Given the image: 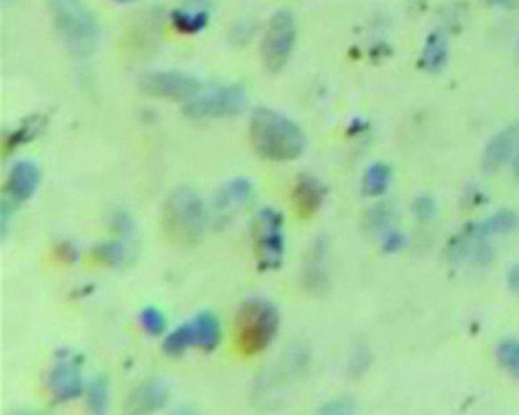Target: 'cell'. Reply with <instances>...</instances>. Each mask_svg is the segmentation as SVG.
Segmentation results:
<instances>
[{
    "instance_id": "7",
    "label": "cell",
    "mask_w": 519,
    "mask_h": 415,
    "mask_svg": "<svg viewBox=\"0 0 519 415\" xmlns=\"http://www.w3.org/2000/svg\"><path fill=\"white\" fill-rule=\"evenodd\" d=\"M294 43H297V20H294L292 12L281 9L270 18L266 36H263L261 56L266 69L270 73H279L283 69L292 56Z\"/></svg>"
},
{
    "instance_id": "35",
    "label": "cell",
    "mask_w": 519,
    "mask_h": 415,
    "mask_svg": "<svg viewBox=\"0 0 519 415\" xmlns=\"http://www.w3.org/2000/svg\"><path fill=\"white\" fill-rule=\"evenodd\" d=\"M513 172L519 177V146H517L515 155H513Z\"/></svg>"
},
{
    "instance_id": "23",
    "label": "cell",
    "mask_w": 519,
    "mask_h": 415,
    "mask_svg": "<svg viewBox=\"0 0 519 415\" xmlns=\"http://www.w3.org/2000/svg\"><path fill=\"white\" fill-rule=\"evenodd\" d=\"M395 219V208L394 204L389 202H382V204H376V206H371L370 210L365 212V227L371 232H385L389 230L391 223H394Z\"/></svg>"
},
{
    "instance_id": "6",
    "label": "cell",
    "mask_w": 519,
    "mask_h": 415,
    "mask_svg": "<svg viewBox=\"0 0 519 415\" xmlns=\"http://www.w3.org/2000/svg\"><path fill=\"white\" fill-rule=\"evenodd\" d=\"M245 104H248V95L244 86H215L190 98L184 104V116L190 120H221V117L239 116Z\"/></svg>"
},
{
    "instance_id": "14",
    "label": "cell",
    "mask_w": 519,
    "mask_h": 415,
    "mask_svg": "<svg viewBox=\"0 0 519 415\" xmlns=\"http://www.w3.org/2000/svg\"><path fill=\"white\" fill-rule=\"evenodd\" d=\"M325 202V186L314 175H300L292 190V206L300 219H309Z\"/></svg>"
},
{
    "instance_id": "22",
    "label": "cell",
    "mask_w": 519,
    "mask_h": 415,
    "mask_svg": "<svg viewBox=\"0 0 519 415\" xmlns=\"http://www.w3.org/2000/svg\"><path fill=\"white\" fill-rule=\"evenodd\" d=\"M108 403H111V387H108L107 378H91V382L86 385V407L93 413L102 415L108 411Z\"/></svg>"
},
{
    "instance_id": "32",
    "label": "cell",
    "mask_w": 519,
    "mask_h": 415,
    "mask_svg": "<svg viewBox=\"0 0 519 415\" xmlns=\"http://www.w3.org/2000/svg\"><path fill=\"white\" fill-rule=\"evenodd\" d=\"M56 254H58V257H60L65 263H76V261H77V257H80V252H77V248H76L74 243H69V241H65V243L58 245Z\"/></svg>"
},
{
    "instance_id": "8",
    "label": "cell",
    "mask_w": 519,
    "mask_h": 415,
    "mask_svg": "<svg viewBox=\"0 0 519 415\" xmlns=\"http://www.w3.org/2000/svg\"><path fill=\"white\" fill-rule=\"evenodd\" d=\"M140 89L150 98L162 100H184L188 102L197 93H202V82L190 73L181 71H153L142 76Z\"/></svg>"
},
{
    "instance_id": "27",
    "label": "cell",
    "mask_w": 519,
    "mask_h": 415,
    "mask_svg": "<svg viewBox=\"0 0 519 415\" xmlns=\"http://www.w3.org/2000/svg\"><path fill=\"white\" fill-rule=\"evenodd\" d=\"M380 248H382V252H385V254H398L400 250L407 248V235H403L400 230H394V227H389V230L382 232Z\"/></svg>"
},
{
    "instance_id": "11",
    "label": "cell",
    "mask_w": 519,
    "mask_h": 415,
    "mask_svg": "<svg viewBox=\"0 0 519 415\" xmlns=\"http://www.w3.org/2000/svg\"><path fill=\"white\" fill-rule=\"evenodd\" d=\"M327 254H330V245H327L325 236H318L312 241L305 257L303 275L300 283L309 294H325L330 287V275H327Z\"/></svg>"
},
{
    "instance_id": "21",
    "label": "cell",
    "mask_w": 519,
    "mask_h": 415,
    "mask_svg": "<svg viewBox=\"0 0 519 415\" xmlns=\"http://www.w3.org/2000/svg\"><path fill=\"white\" fill-rule=\"evenodd\" d=\"M164 354L171 355V358H180L184 355L190 347H197V331H195V323H184V325L177 327L175 331L164 339Z\"/></svg>"
},
{
    "instance_id": "24",
    "label": "cell",
    "mask_w": 519,
    "mask_h": 415,
    "mask_svg": "<svg viewBox=\"0 0 519 415\" xmlns=\"http://www.w3.org/2000/svg\"><path fill=\"white\" fill-rule=\"evenodd\" d=\"M495 355H498V363L502 364L504 371L519 380V340H502Z\"/></svg>"
},
{
    "instance_id": "5",
    "label": "cell",
    "mask_w": 519,
    "mask_h": 415,
    "mask_svg": "<svg viewBox=\"0 0 519 415\" xmlns=\"http://www.w3.org/2000/svg\"><path fill=\"white\" fill-rule=\"evenodd\" d=\"M252 239L257 266L261 272L279 270L285 257L283 214L275 208H263L254 214Z\"/></svg>"
},
{
    "instance_id": "30",
    "label": "cell",
    "mask_w": 519,
    "mask_h": 415,
    "mask_svg": "<svg viewBox=\"0 0 519 415\" xmlns=\"http://www.w3.org/2000/svg\"><path fill=\"white\" fill-rule=\"evenodd\" d=\"M354 411H356V403L352 398H345V395L343 398L330 400V403L321 407L323 415H349Z\"/></svg>"
},
{
    "instance_id": "19",
    "label": "cell",
    "mask_w": 519,
    "mask_h": 415,
    "mask_svg": "<svg viewBox=\"0 0 519 415\" xmlns=\"http://www.w3.org/2000/svg\"><path fill=\"white\" fill-rule=\"evenodd\" d=\"M197 331V347L204 351H215L221 343V321L215 312H199L193 318Z\"/></svg>"
},
{
    "instance_id": "2",
    "label": "cell",
    "mask_w": 519,
    "mask_h": 415,
    "mask_svg": "<svg viewBox=\"0 0 519 415\" xmlns=\"http://www.w3.org/2000/svg\"><path fill=\"white\" fill-rule=\"evenodd\" d=\"M206 208L197 190L190 186H177L164 204V232L168 241L180 248L199 243L206 230Z\"/></svg>"
},
{
    "instance_id": "36",
    "label": "cell",
    "mask_w": 519,
    "mask_h": 415,
    "mask_svg": "<svg viewBox=\"0 0 519 415\" xmlns=\"http://www.w3.org/2000/svg\"><path fill=\"white\" fill-rule=\"evenodd\" d=\"M116 3H135V0H116Z\"/></svg>"
},
{
    "instance_id": "18",
    "label": "cell",
    "mask_w": 519,
    "mask_h": 415,
    "mask_svg": "<svg viewBox=\"0 0 519 415\" xmlns=\"http://www.w3.org/2000/svg\"><path fill=\"white\" fill-rule=\"evenodd\" d=\"M208 20H211L208 7H195V4H184L171 13L172 27L181 34H199L206 29Z\"/></svg>"
},
{
    "instance_id": "34",
    "label": "cell",
    "mask_w": 519,
    "mask_h": 415,
    "mask_svg": "<svg viewBox=\"0 0 519 415\" xmlns=\"http://www.w3.org/2000/svg\"><path fill=\"white\" fill-rule=\"evenodd\" d=\"M491 3H493V4H499V7L511 9V7H517L519 0H491Z\"/></svg>"
},
{
    "instance_id": "3",
    "label": "cell",
    "mask_w": 519,
    "mask_h": 415,
    "mask_svg": "<svg viewBox=\"0 0 519 415\" xmlns=\"http://www.w3.org/2000/svg\"><path fill=\"white\" fill-rule=\"evenodd\" d=\"M53 27L62 44L77 58H89L100 40L98 18L82 0H52Z\"/></svg>"
},
{
    "instance_id": "29",
    "label": "cell",
    "mask_w": 519,
    "mask_h": 415,
    "mask_svg": "<svg viewBox=\"0 0 519 415\" xmlns=\"http://www.w3.org/2000/svg\"><path fill=\"white\" fill-rule=\"evenodd\" d=\"M413 217L418 219V221H422V223H429L431 219L435 217V202H434V197L431 195H420V197L413 202Z\"/></svg>"
},
{
    "instance_id": "33",
    "label": "cell",
    "mask_w": 519,
    "mask_h": 415,
    "mask_svg": "<svg viewBox=\"0 0 519 415\" xmlns=\"http://www.w3.org/2000/svg\"><path fill=\"white\" fill-rule=\"evenodd\" d=\"M507 283H508V290H511L513 294H519V263H517V266H513L511 270H508Z\"/></svg>"
},
{
    "instance_id": "26",
    "label": "cell",
    "mask_w": 519,
    "mask_h": 415,
    "mask_svg": "<svg viewBox=\"0 0 519 415\" xmlns=\"http://www.w3.org/2000/svg\"><path fill=\"white\" fill-rule=\"evenodd\" d=\"M40 129H43V120L40 117H31V120H25L20 126H18L16 131L12 133V138L7 140V153L9 150L18 148L20 144H27L29 140H34L36 135L40 133Z\"/></svg>"
},
{
    "instance_id": "10",
    "label": "cell",
    "mask_w": 519,
    "mask_h": 415,
    "mask_svg": "<svg viewBox=\"0 0 519 415\" xmlns=\"http://www.w3.org/2000/svg\"><path fill=\"white\" fill-rule=\"evenodd\" d=\"M254 199V186L250 180H230L217 190L215 199L211 206V219L208 221L215 223L217 227L228 226L239 210L250 206Z\"/></svg>"
},
{
    "instance_id": "17",
    "label": "cell",
    "mask_w": 519,
    "mask_h": 415,
    "mask_svg": "<svg viewBox=\"0 0 519 415\" xmlns=\"http://www.w3.org/2000/svg\"><path fill=\"white\" fill-rule=\"evenodd\" d=\"M93 257L108 267H126L133 263L135 250L133 245H129V239L120 236V239L104 241V243L95 245Z\"/></svg>"
},
{
    "instance_id": "20",
    "label": "cell",
    "mask_w": 519,
    "mask_h": 415,
    "mask_svg": "<svg viewBox=\"0 0 519 415\" xmlns=\"http://www.w3.org/2000/svg\"><path fill=\"white\" fill-rule=\"evenodd\" d=\"M391 177H394L391 166H387V164L382 162L371 164L365 171V175H363L361 184L363 195H365V197H380V195H385L391 186Z\"/></svg>"
},
{
    "instance_id": "4",
    "label": "cell",
    "mask_w": 519,
    "mask_h": 415,
    "mask_svg": "<svg viewBox=\"0 0 519 415\" xmlns=\"http://www.w3.org/2000/svg\"><path fill=\"white\" fill-rule=\"evenodd\" d=\"M281 327L279 309L267 299H250L236 314V347L241 354L257 355L276 339Z\"/></svg>"
},
{
    "instance_id": "15",
    "label": "cell",
    "mask_w": 519,
    "mask_h": 415,
    "mask_svg": "<svg viewBox=\"0 0 519 415\" xmlns=\"http://www.w3.org/2000/svg\"><path fill=\"white\" fill-rule=\"evenodd\" d=\"M168 395H171V389L164 380L159 378H150V380H144L142 385L135 387L133 394L129 398V411L131 413H153L159 411L168 404Z\"/></svg>"
},
{
    "instance_id": "16",
    "label": "cell",
    "mask_w": 519,
    "mask_h": 415,
    "mask_svg": "<svg viewBox=\"0 0 519 415\" xmlns=\"http://www.w3.org/2000/svg\"><path fill=\"white\" fill-rule=\"evenodd\" d=\"M449 62V38L444 31H434L420 53V67L427 73H440Z\"/></svg>"
},
{
    "instance_id": "25",
    "label": "cell",
    "mask_w": 519,
    "mask_h": 415,
    "mask_svg": "<svg viewBox=\"0 0 519 415\" xmlns=\"http://www.w3.org/2000/svg\"><path fill=\"white\" fill-rule=\"evenodd\" d=\"M140 325H142V330L147 331L148 336L157 339V336H162L164 331H166L168 323L159 307H144L142 312H140Z\"/></svg>"
},
{
    "instance_id": "12",
    "label": "cell",
    "mask_w": 519,
    "mask_h": 415,
    "mask_svg": "<svg viewBox=\"0 0 519 415\" xmlns=\"http://www.w3.org/2000/svg\"><path fill=\"white\" fill-rule=\"evenodd\" d=\"M40 186V168L36 162L20 159L7 175V197L16 204L29 202Z\"/></svg>"
},
{
    "instance_id": "31",
    "label": "cell",
    "mask_w": 519,
    "mask_h": 415,
    "mask_svg": "<svg viewBox=\"0 0 519 415\" xmlns=\"http://www.w3.org/2000/svg\"><path fill=\"white\" fill-rule=\"evenodd\" d=\"M111 227H113V232H116V236H122V239H131V235H133V230H135L133 219H131L126 212L113 214Z\"/></svg>"
},
{
    "instance_id": "28",
    "label": "cell",
    "mask_w": 519,
    "mask_h": 415,
    "mask_svg": "<svg viewBox=\"0 0 519 415\" xmlns=\"http://www.w3.org/2000/svg\"><path fill=\"white\" fill-rule=\"evenodd\" d=\"M371 364V354L367 347H356V349L352 351V355H349V367L347 371L352 373V376H363V373L370 369Z\"/></svg>"
},
{
    "instance_id": "13",
    "label": "cell",
    "mask_w": 519,
    "mask_h": 415,
    "mask_svg": "<svg viewBox=\"0 0 519 415\" xmlns=\"http://www.w3.org/2000/svg\"><path fill=\"white\" fill-rule=\"evenodd\" d=\"M519 146V124H511L507 129L499 131L498 135H493V140L486 144L484 155H482V166L486 172H495L513 159Z\"/></svg>"
},
{
    "instance_id": "9",
    "label": "cell",
    "mask_w": 519,
    "mask_h": 415,
    "mask_svg": "<svg viewBox=\"0 0 519 415\" xmlns=\"http://www.w3.org/2000/svg\"><path fill=\"white\" fill-rule=\"evenodd\" d=\"M49 389H52L56 403H69L82 395L84 380H82V360L74 351H58L56 364L49 373Z\"/></svg>"
},
{
    "instance_id": "1",
    "label": "cell",
    "mask_w": 519,
    "mask_h": 415,
    "mask_svg": "<svg viewBox=\"0 0 519 415\" xmlns=\"http://www.w3.org/2000/svg\"><path fill=\"white\" fill-rule=\"evenodd\" d=\"M250 141L259 157L267 162H292L303 155L307 144L297 122L272 108H254L250 117Z\"/></svg>"
}]
</instances>
